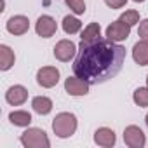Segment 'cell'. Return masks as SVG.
<instances>
[{
	"label": "cell",
	"mask_w": 148,
	"mask_h": 148,
	"mask_svg": "<svg viewBox=\"0 0 148 148\" xmlns=\"http://www.w3.org/2000/svg\"><path fill=\"white\" fill-rule=\"evenodd\" d=\"M30 30V21L25 16H12L7 21V32L12 35H25Z\"/></svg>",
	"instance_id": "cell-10"
},
{
	"label": "cell",
	"mask_w": 148,
	"mask_h": 148,
	"mask_svg": "<svg viewBox=\"0 0 148 148\" xmlns=\"http://www.w3.org/2000/svg\"><path fill=\"white\" fill-rule=\"evenodd\" d=\"M21 143L26 148H49V138L42 129L30 127L21 134Z\"/></svg>",
	"instance_id": "cell-3"
},
{
	"label": "cell",
	"mask_w": 148,
	"mask_h": 148,
	"mask_svg": "<svg viewBox=\"0 0 148 148\" xmlns=\"http://www.w3.org/2000/svg\"><path fill=\"white\" fill-rule=\"evenodd\" d=\"M52 131L59 138H70L77 131V117L73 113H68V112L58 113L56 119L52 120Z\"/></svg>",
	"instance_id": "cell-2"
},
{
	"label": "cell",
	"mask_w": 148,
	"mask_h": 148,
	"mask_svg": "<svg viewBox=\"0 0 148 148\" xmlns=\"http://www.w3.org/2000/svg\"><path fill=\"white\" fill-rule=\"evenodd\" d=\"M82 42L80 44H94V42H99L101 40V28L98 23H91L89 26H86V30L82 32L80 35Z\"/></svg>",
	"instance_id": "cell-14"
},
{
	"label": "cell",
	"mask_w": 148,
	"mask_h": 148,
	"mask_svg": "<svg viewBox=\"0 0 148 148\" xmlns=\"http://www.w3.org/2000/svg\"><path fill=\"white\" fill-rule=\"evenodd\" d=\"M131 33V26L120 19L113 21L108 28H106V38L112 40V42H120V40H125Z\"/></svg>",
	"instance_id": "cell-5"
},
{
	"label": "cell",
	"mask_w": 148,
	"mask_h": 148,
	"mask_svg": "<svg viewBox=\"0 0 148 148\" xmlns=\"http://www.w3.org/2000/svg\"><path fill=\"white\" fill-rule=\"evenodd\" d=\"M132 58L139 66L148 64V40H139L132 47Z\"/></svg>",
	"instance_id": "cell-13"
},
{
	"label": "cell",
	"mask_w": 148,
	"mask_h": 148,
	"mask_svg": "<svg viewBox=\"0 0 148 148\" xmlns=\"http://www.w3.org/2000/svg\"><path fill=\"white\" fill-rule=\"evenodd\" d=\"M138 35L141 40H148V19H143L138 28Z\"/></svg>",
	"instance_id": "cell-22"
},
{
	"label": "cell",
	"mask_w": 148,
	"mask_h": 148,
	"mask_svg": "<svg viewBox=\"0 0 148 148\" xmlns=\"http://www.w3.org/2000/svg\"><path fill=\"white\" fill-rule=\"evenodd\" d=\"M146 84H148V77H146Z\"/></svg>",
	"instance_id": "cell-26"
},
{
	"label": "cell",
	"mask_w": 148,
	"mask_h": 148,
	"mask_svg": "<svg viewBox=\"0 0 148 148\" xmlns=\"http://www.w3.org/2000/svg\"><path fill=\"white\" fill-rule=\"evenodd\" d=\"M5 99H7L9 105L19 106V105H23V103L28 99V91H26L23 86H12V87L5 92Z\"/></svg>",
	"instance_id": "cell-11"
},
{
	"label": "cell",
	"mask_w": 148,
	"mask_h": 148,
	"mask_svg": "<svg viewBox=\"0 0 148 148\" xmlns=\"http://www.w3.org/2000/svg\"><path fill=\"white\" fill-rule=\"evenodd\" d=\"M32 106H33V110H35L38 115H47V113L52 110V101H51L47 96H37V98H33Z\"/></svg>",
	"instance_id": "cell-15"
},
{
	"label": "cell",
	"mask_w": 148,
	"mask_h": 148,
	"mask_svg": "<svg viewBox=\"0 0 148 148\" xmlns=\"http://www.w3.org/2000/svg\"><path fill=\"white\" fill-rule=\"evenodd\" d=\"M80 28H82L80 19H77L75 16H64V19H63V30H64V33L73 35V33L80 32Z\"/></svg>",
	"instance_id": "cell-18"
},
{
	"label": "cell",
	"mask_w": 148,
	"mask_h": 148,
	"mask_svg": "<svg viewBox=\"0 0 148 148\" xmlns=\"http://www.w3.org/2000/svg\"><path fill=\"white\" fill-rule=\"evenodd\" d=\"M125 2L127 0H105V4L108 7H112V9H120V7L125 5Z\"/></svg>",
	"instance_id": "cell-23"
},
{
	"label": "cell",
	"mask_w": 148,
	"mask_h": 148,
	"mask_svg": "<svg viewBox=\"0 0 148 148\" xmlns=\"http://www.w3.org/2000/svg\"><path fill=\"white\" fill-rule=\"evenodd\" d=\"M37 82L42 87H54L59 82V70L56 66H44L37 71Z\"/></svg>",
	"instance_id": "cell-4"
},
{
	"label": "cell",
	"mask_w": 148,
	"mask_h": 148,
	"mask_svg": "<svg viewBox=\"0 0 148 148\" xmlns=\"http://www.w3.org/2000/svg\"><path fill=\"white\" fill-rule=\"evenodd\" d=\"M119 19L124 21V23H127L129 26H132V25L139 23V12H138V11H125Z\"/></svg>",
	"instance_id": "cell-21"
},
{
	"label": "cell",
	"mask_w": 148,
	"mask_h": 148,
	"mask_svg": "<svg viewBox=\"0 0 148 148\" xmlns=\"http://www.w3.org/2000/svg\"><path fill=\"white\" fill-rule=\"evenodd\" d=\"M115 132L112 131V129H108V127H99L96 132H94V141H96V145H99V146H105V148H110V146H113L115 145Z\"/></svg>",
	"instance_id": "cell-12"
},
{
	"label": "cell",
	"mask_w": 148,
	"mask_h": 148,
	"mask_svg": "<svg viewBox=\"0 0 148 148\" xmlns=\"http://www.w3.org/2000/svg\"><path fill=\"white\" fill-rule=\"evenodd\" d=\"M145 122H146V125H148V113H146V119H145Z\"/></svg>",
	"instance_id": "cell-24"
},
{
	"label": "cell",
	"mask_w": 148,
	"mask_h": 148,
	"mask_svg": "<svg viewBox=\"0 0 148 148\" xmlns=\"http://www.w3.org/2000/svg\"><path fill=\"white\" fill-rule=\"evenodd\" d=\"M9 120L14 124V125H19V127H26L30 125L32 122V115L28 112H23V110H18V112H12L9 115Z\"/></svg>",
	"instance_id": "cell-17"
},
{
	"label": "cell",
	"mask_w": 148,
	"mask_h": 148,
	"mask_svg": "<svg viewBox=\"0 0 148 148\" xmlns=\"http://www.w3.org/2000/svg\"><path fill=\"white\" fill-rule=\"evenodd\" d=\"M75 54H77V45L73 44L71 40H59V42L56 44V47H54V56H56V59H59V61H63V63L70 61Z\"/></svg>",
	"instance_id": "cell-8"
},
{
	"label": "cell",
	"mask_w": 148,
	"mask_h": 148,
	"mask_svg": "<svg viewBox=\"0 0 148 148\" xmlns=\"http://www.w3.org/2000/svg\"><path fill=\"white\" fill-rule=\"evenodd\" d=\"M125 61V47L112 40L94 44H80L79 54L73 61V73L86 82L103 84L119 75Z\"/></svg>",
	"instance_id": "cell-1"
},
{
	"label": "cell",
	"mask_w": 148,
	"mask_h": 148,
	"mask_svg": "<svg viewBox=\"0 0 148 148\" xmlns=\"http://www.w3.org/2000/svg\"><path fill=\"white\" fill-rule=\"evenodd\" d=\"M124 141L131 148H143L146 138H145V132L138 125H129L124 129Z\"/></svg>",
	"instance_id": "cell-6"
},
{
	"label": "cell",
	"mask_w": 148,
	"mask_h": 148,
	"mask_svg": "<svg viewBox=\"0 0 148 148\" xmlns=\"http://www.w3.org/2000/svg\"><path fill=\"white\" fill-rule=\"evenodd\" d=\"M89 82H86L84 79L80 77H68L64 80V89L70 96H86L89 92Z\"/></svg>",
	"instance_id": "cell-7"
},
{
	"label": "cell",
	"mask_w": 148,
	"mask_h": 148,
	"mask_svg": "<svg viewBox=\"0 0 148 148\" xmlns=\"http://www.w3.org/2000/svg\"><path fill=\"white\" fill-rule=\"evenodd\" d=\"M64 4L75 14H84L86 12V2L84 0H64Z\"/></svg>",
	"instance_id": "cell-20"
},
{
	"label": "cell",
	"mask_w": 148,
	"mask_h": 148,
	"mask_svg": "<svg viewBox=\"0 0 148 148\" xmlns=\"http://www.w3.org/2000/svg\"><path fill=\"white\" fill-rule=\"evenodd\" d=\"M134 2H145V0H134Z\"/></svg>",
	"instance_id": "cell-25"
},
{
	"label": "cell",
	"mask_w": 148,
	"mask_h": 148,
	"mask_svg": "<svg viewBox=\"0 0 148 148\" xmlns=\"http://www.w3.org/2000/svg\"><path fill=\"white\" fill-rule=\"evenodd\" d=\"M35 30H37V33H38L42 38H49V37H52V35L56 33L58 25H56V21H54L51 16H40V18L37 19Z\"/></svg>",
	"instance_id": "cell-9"
},
{
	"label": "cell",
	"mask_w": 148,
	"mask_h": 148,
	"mask_svg": "<svg viewBox=\"0 0 148 148\" xmlns=\"http://www.w3.org/2000/svg\"><path fill=\"white\" fill-rule=\"evenodd\" d=\"M132 99L138 106H148V87H139L134 91Z\"/></svg>",
	"instance_id": "cell-19"
},
{
	"label": "cell",
	"mask_w": 148,
	"mask_h": 148,
	"mask_svg": "<svg viewBox=\"0 0 148 148\" xmlns=\"http://www.w3.org/2000/svg\"><path fill=\"white\" fill-rule=\"evenodd\" d=\"M14 61H16V56L11 51V47L9 45H0V68L5 71L14 64Z\"/></svg>",
	"instance_id": "cell-16"
}]
</instances>
